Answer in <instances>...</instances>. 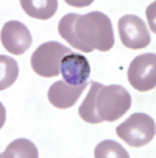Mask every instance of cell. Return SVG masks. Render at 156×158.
Listing matches in <instances>:
<instances>
[{"label": "cell", "instance_id": "6da1fadb", "mask_svg": "<svg viewBox=\"0 0 156 158\" xmlns=\"http://www.w3.org/2000/svg\"><path fill=\"white\" fill-rule=\"evenodd\" d=\"M59 36L72 47L89 53L92 50L108 52L114 46V31L105 13L92 11L87 14H66L58 25Z\"/></svg>", "mask_w": 156, "mask_h": 158}, {"label": "cell", "instance_id": "7a4b0ae2", "mask_svg": "<svg viewBox=\"0 0 156 158\" xmlns=\"http://www.w3.org/2000/svg\"><path fill=\"white\" fill-rule=\"evenodd\" d=\"M131 108V96L120 85L103 86L98 81L91 83V89L80 105L78 114L84 122L100 124L114 122Z\"/></svg>", "mask_w": 156, "mask_h": 158}, {"label": "cell", "instance_id": "3957f363", "mask_svg": "<svg viewBox=\"0 0 156 158\" xmlns=\"http://www.w3.org/2000/svg\"><path fill=\"white\" fill-rule=\"evenodd\" d=\"M70 53L72 52L69 47L62 46L56 41L44 42L31 55V67L41 77H46V78L56 77L58 74H61L59 67L62 58Z\"/></svg>", "mask_w": 156, "mask_h": 158}, {"label": "cell", "instance_id": "277c9868", "mask_svg": "<svg viewBox=\"0 0 156 158\" xmlns=\"http://www.w3.org/2000/svg\"><path fill=\"white\" fill-rule=\"evenodd\" d=\"M117 136L131 147L147 146L156 133L154 119L145 113H134L117 127Z\"/></svg>", "mask_w": 156, "mask_h": 158}, {"label": "cell", "instance_id": "5b68a950", "mask_svg": "<svg viewBox=\"0 0 156 158\" xmlns=\"http://www.w3.org/2000/svg\"><path fill=\"white\" fill-rule=\"evenodd\" d=\"M128 81L136 91H151L156 86V55H138L128 66Z\"/></svg>", "mask_w": 156, "mask_h": 158}, {"label": "cell", "instance_id": "8992f818", "mask_svg": "<svg viewBox=\"0 0 156 158\" xmlns=\"http://www.w3.org/2000/svg\"><path fill=\"white\" fill-rule=\"evenodd\" d=\"M117 27L120 42L128 49H144L151 42L150 31L147 30L144 20L134 14H126L120 17Z\"/></svg>", "mask_w": 156, "mask_h": 158}, {"label": "cell", "instance_id": "52a82bcc", "mask_svg": "<svg viewBox=\"0 0 156 158\" xmlns=\"http://www.w3.org/2000/svg\"><path fill=\"white\" fill-rule=\"evenodd\" d=\"M2 46L13 55H22L31 46V33L28 27H25L19 20H10L2 27L0 35Z\"/></svg>", "mask_w": 156, "mask_h": 158}, {"label": "cell", "instance_id": "ba28073f", "mask_svg": "<svg viewBox=\"0 0 156 158\" xmlns=\"http://www.w3.org/2000/svg\"><path fill=\"white\" fill-rule=\"evenodd\" d=\"M59 71H61V75L66 83H69L72 86H78V85H84L89 81L91 64H89V61L84 55L70 53L62 58Z\"/></svg>", "mask_w": 156, "mask_h": 158}, {"label": "cell", "instance_id": "9c48e42d", "mask_svg": "<svg viewBox=\"0 0 156 158\" xmlns=\"http://www.w3.org/2000/svg\"><path fill=\"white\" fill-rule=\"evenodd\" d=\"M87 83L78 85V86H72L69 83H66L64 80L55 81L49 88V102L55 108H61V110L70 108V106H74L77 103L78 97L81 96V93L87 88Z\"/></svg>", "mask_w": 156, "mask_h": 158}, {"label": "cell", "instance_id": "30bf717a", "mask_svg": "<svg viewBox=\"0 0 156 158\" xmlns=\"http://www.w3.org/2000/svg\"><path fill=\"white\" fill-rule=\"evenodd\" d=\"M20 6L30 17L47 20L53 17V14L58 10V2L56 0H20Z\"/></svg>", "mask_w": 156, "mask_h": 158}, {"label": "cell", "instance_id": "8fae6325", "mask_svg": "<svg viewBox=\"0 0 156 158\" xmlns=\"http://www.w3.org/2000/svg\"><path fill=\"white\" fill-rule=\"evenodd\" d=\"M38 149L30 139H14L3 152L2 158H38Z\"/></svg>", "mask_w": 156, "mask_h": 158}, {"label": "cell", "instance_id": "7c38bea8", "mask_svg": "<svg viewBox=\"0 0 156 158\" xmlns=\"http://www.w3.org/2000/svg\"><path fill=\"white\" fill-rule=\"evenodd\" d=\"M0 66H2V77H0V91L10 88L19 75V66L17 63L6 55H0Z\"/></svg>", "mask_w": 156, "mask_h": 158}, {"label": "cell", "instance_id": "4fadbf2b", "mask_svg": "<svg viewBox=\"0 0 156 158\" xmlns=\"http://www.w3.org/2000/svg\"><path fill=\"white\" fill-rule=\"evenodd\" d=\"M94 156L95 158H130V153L119 143L105 139L95 147Z\"/></svg>", "mask_w": 156, "mask_h": 158}]
</instances>
